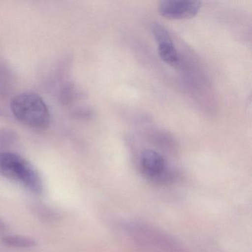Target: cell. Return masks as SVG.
Returning <instances> with one entry per match:
<instances>
[{
    "label": "cell",
    "mask_w": 252,
    "mask_h": 252,
    "mask_svg": "<svg viewBox=\"0 0 252 252\" xmlns=\"http://www.w3.org/2000/svg\"><path fill=\"white\" fill-rule=\"evenodd\" d=\"M0 175L18 183L35 195H41L45 191V184L39 171L17 153L0 152Z\"/></svg>",
    "instance_id": "6da1fadb"
},
{
    "label": "cell",
    "mask_w": 252,
    "mask_h": 252,
    "mask_svg": "<svg viewBox=\"0 0 252 252\" xmlns=\"http://www.w3.org/2000/svg\"><path fill=\"white\" fill-rule=\"evenodd\" d=\"M11 113L18 122L34 129H46L51 122V113L43 98L32 92L17 94L10 104Z\"/></svg>",
    "instance_id": "7a4b0ae2"
},
{
    "label": "cell",
    "mask_w": 252,
    "mask_h": 252,
    "mask_svg": "<svg viewBox=\"0 0 252 252\" xmlns=\"http://www.w3.org/2000/svg\"><path fill=\"white\" fill-rule=\"evenodd\" d=\"M201 8L199 1L166 0L159 5V11L163 17L169 20H187L195 17Z\"/></svg>",
    "instance_id": "3957f363"
},
{
    "label": "cell",
    "mask_w": 252,
    "mask_h": 252,
    "mask_svg": "<svg viewBox=\"0 0 252 252\" xmlns=\"http://www.w3.org/2000/svg\"><path fill=\"white\" fill-rule=\"evenodd\" d=\"M140 163L142 172L150 179L161 181L167 176L168 166L166 159L154 150H144L141 154Z\"/></svg>",
    "instance_id": "277c9868"
},
{
    "label": "cell",
    "mask_w": 252,
    "mask_h": 252,
    "mask_svg": "<svg viewBox=\"0 0 252 252\" xmlns=\"http://www.w3.org/2000/svg\"><path fill=\"white\" fill-rule=\"evenodd\" d=\"M31 210L36 218L45 222H57L61 218V213L58 210L44 203H33Z\"/></svg>",
    "instance_id": "5b68a950"
},
{
    "label": "cell",
    "mask_w": 252,
    "mask_h": 252,
    "mask_svg": "<svg viewBox=\"0 0 252 252\" xmlns=\"http://www.w3.org/2000/svg\"><path fill=\"white\" fill-rule=\"evenodd\" d=\"M2 241L5 246L15 249H32L37 244L34 239L18 234L5 235L2 237Z\"/></svg>",
    "instance_id": "8992f818"
},
{
    "label": "cell",
    "mask_w": 252,
    "mask_h": 252,
    "mask_svg": "<svg viewBox=\"0 0 252 252\" xmlns=\"http://www.w3.org/2000/svg\"><path fill=\"white\" fill-rule=\"evenodd\" d=\"M160 59L171 66L177 65L179 63V55L172 42L158 44V48Z\"/></svg>",
    "instance_id": "52a82bcc"
},
{
    "label": "cell",
    "mask_w": 252,
    "mask_h": 252,
    "mask_svg": "<svg viewBox=\"0 0 252 252\" xmlns=\"http://www.w3.org/2000/svg\"><path fill=\"white\" fill-rule=\"evenodd\" d=\"M12 84V76L6 64L0 59V95L8 94Z\"/></svg>",
    "instance_id": "ba28073f"
},
{
    "label": "cell",
    "mask_w": 252,
    "mask_h": 252,
    "mask_svg": "<svg viewBox=\"0 0 252 252\" xmlns=\"http://www.w3.org/2000/svg\"><path fill=\"white\" fill-rule=\"evenodd\" d=\"M152 32L158 45L163 42H172V37L168 31L159 23H154L152 26Z\"/></svg>",
    "instance_id": "9c48e42d"
},
{
    "label": "cell",
    "mask_w": 252,
    "mask_h": 252,
    "mask_svg": "<svg viewBox=\"0 0 252 252\" xmlns=\"http://www.w3.org/2000/svg\"><path fill=\"white\" fill-rule=\"evenodd\" d=\"M17 140V135L12 129L3 128L0 129V147L5 148L12 145Z\"/></svg>",
    "instance_id": "30bf717a"
},
{
    "label": "cell",
    "mask_w": 252,
    "mask_h": 252,
    "mask_svg": "<svg viewBox=\"0 0 252 252\" xmlns=\"http://www.w3.org/2000/svg\"><path fill=\"white\" fill-rule=\"evenodd\" d=\"M8 225L5 220H4L1 217H0V231H5L8 229Z\"/></svg>",
    "instance_id": "8fae6325"
},
{
    "label": "cell",
    "mask_w": 252,
    "mask_h": 252,
    "mask_svg": "<svg viewBox=\"0 0 252 252\" xmlns=\"http://www.w3.org/2000/svg\"><path fill=\"white\" fill-rule=\"evenodd\" d=\"M0 149H1V147H0Z\"/></svg>",
    "instance_id": "7c38bea8"
}]
</instances>
